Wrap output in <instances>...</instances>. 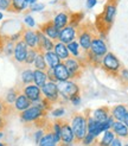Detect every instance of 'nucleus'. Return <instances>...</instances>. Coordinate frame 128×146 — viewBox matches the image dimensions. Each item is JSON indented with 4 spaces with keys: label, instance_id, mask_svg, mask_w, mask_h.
<instances>
[{
    "label": "nucleus",
    "instance_id": "obj_51",
    "mask_svg": "<svg viewBox=\"0 0 128 146\" xmlns=\"http://www.w3.org/2000/svg\"><path fill=\"white\" fill-rule=\"evenodd\" d=\"M123 123L128 127V113H127V115H126V118H125V121H123Z\"/></svg>",
    "mask_w": 128,
    "mask_h": 146
},
{
    "label": "nucleus",
    "instance_id": "obj_32",
    "mask_svg": "<svg viewBox=\"0 0 128 146\" xmlns=\"http://www.w3.org/2000/svg\"><path fill=\"white\" fill-rule=\"evenodd\" d=\"M34 64V68L38 69V70H43V71H46L48 70V64L45 62V58H44V54H39L37 55V57H36V60L33 62Z\"/></svg>",
    "mask_w": 128,
    "mask_h": 146
},
{
    "label": "nucleus",
    "instance_id": "obj_36",
    "mask_svg": "<svg viewBox=\"0 0 128 146\" xmlns=\"http://www.w3.org/2000/svg\"><path fill=\"white\" fill-rule=\"evenodd\" d=\"M37 55H38V50L37 49H30V48H28L27 56H26V60H25V64H27V65L33 64Z\"/></svg>",
    "mask_w": 128,
    "mask_h": 146
},
{
    "label": "nucleus",
    "instance_id": "obj_2",
    "mask_svg": "<svg viewBox=\"0 0 128 146\" xmlns=\"http://www.w3.org/2000/svg\"><path fill=\"white\" fill-rule=\"evenodd\" d=\"M71 128H73L75 140L74 144H80L87 135V116L84 113H74L71 116Z\"/></svg>",
    "mask_w": 128,
    "mask_h": 146
},
{
    "label": "nucleus",
    "instance_id": "obj_4",
    "mask_svg": "<svg viewBox=\"0 0 128 146\" xmlns=\"http://www.w3.org/2000/svg\"><path fill=\"white\" fill-rule=\"evenodd\" d=\"M101 68L112 77H116L119 76L120 70L122 69V64H121L120 60L114 55L113 52H107L102 57V63H101Z\"/></svg>",
    "mask_w": 128,
    "mask_h": 146
},
{
    "label": "nucleus",
    "instance_id": "obj_47",
    "mask_svg": "<svg viewBox=\"0 0 128 146\" xmlns=\"http://www.w3.org/2000/svg\"><path fill=\"white\" fill-rule=\"evenodd\" d=\"M4 45H5V35L0 33V55H1L4 51Z\"/></svg>",
    "mask_w": 128,
    "mask_h": 146
},
{
    "label": "nucleus",
    "instance_id": "obj_18",
    "mask_svg": "<svg viewBox=\"0 0 128 146\" xmlns=\"http://www.w3.org/2000/svg\"><path fill=\"white\" fill-rule=\"evenodd\" d=\"M32 106V102L28 100L24 94L23 92H21L17 100L14 101V104H13V109H14V112H18V113H21V112H24L25 109H27L28 107H31Z\"/></svg>",
    "mask_w": 128,
    "mask_h": 146
},
{
    "label": "nucleus",
    "instance_id": "obj_26",
    "mask_svg": "<svg viewBox=\"0 0 128 146\" xmlns=\"http://www.w3.org/2000/svg\"><path fill=\"white\" fill-rule=\"evenodd\" d=\"M44 58H45V62L48 64L49 68H55L57 67L59 63H62V61L59 60V57L56 55V52L52 50V51H46V52H44Z\"/></svg>",
    "mask_w": 128,
    "mask_h": 146
},
{
    "label": "nucleus",
    "instance_id": "obj_24",
    "mask_svg": "<svg viewBox=\"0 0 128 146\" xmlns=\"http://www.w3.org/2000/svg\"><path fill=\"white\" fill-rule=\"evenodd\" d=\"M33 83L42 88L48 83V76H46V72L43 71V70H38V69H34L33 70Z\"/></svg>",
    "mask_w": 128,
    "mask_h": 146
},
{
    "label": "nucleus",
    "instance_id": "obj_33",
    "mask_svg": "<svg viewBox=\"0 0 128 146\" xmlns=\"http://www.w3.org/2000/svg\"><path fill=\"white\" fill-rule=\"evenodd\" d=\"M114 139H115V133L112 129H108L104 132V135L101 139V141L98 143V146H110Z\"/></svg>",
    "mask_w": 128,
    "mask_h": 146
},
{
    "label": "nucleus",
    "instance_id": "obj_8",
    "mask_svg": "<svg viewBox=\"0 0 128 146\" xmlns=\"http://www.w3.org/2000/svg\"><path fill=\"white\" fill-rule=\"evenodd\" d=\"M89 51L92 55H95L96 57L102 58L107 52H108V49H107V45H106L104 40L100 37V36L95 35L94 37H92L91 45H90Z\"/></svg>",
    "mask_w": 128,
    "mask_h": 146
},
{
    "label": "nucleus",
    "instance_id": "obj_46",
    "mask_svg": "<svg viewBox=\"0 0 128 146\" xmlns=\"http://www.w3.org/2000/svg\"><path fill=\"white\" fill-rule=\"evenodd\" d=\"M7 126V118L5 116H0V131H3Z\"/></svg>",
    "mask_w": 128,
    "mask_h": 146
},
{
    "label": "nucleus",
    "instance_id": "obj_15",
    "mask_svg": "<svg viewBox=\"0 0 128 146\" xmlns=\"http://www.w3.org/2000/svg\"><path fill=\"white\" fill-rule=\"evenodd\" d=\"M43 129H44V135L42 137L40 141L38 143V146H57V141L52 132V122L49 121Z\"/></svg>",
    "mask_w": 128,
    "mask_h": 146
},
{
    "label": "nucleus",
    "instance_id": "obj_53",
    "mask_svg": "<svg viewBox=\"0 0 128 146\" xmlns=\"http://www.w3.org/2000/svg\"><path fill=\"white\" fill-rule=\"evenodd\" d=\"M4 137V133H3V131H0V138H3Z\"/></svg>",
    "mask_w": 128,
    "mask_h": 146
},
{
    "label": "nucleus",
    "instance_id": "obj_20",
    "mask_svg": "<svg viewBox=\"0 0 128 146\" xmlns=\"http://www.w3.org/2000/svg\"><path fill=\"white\" fill-rule=\"evenodd\" d=\"M53 72H55L56 78L58 82H64V81H69L70 80V75L68 72V69H67L65 65H64L63 62L53 68Z\"/></svg>",
    "mask_w": 128,
    "mask_h": 146
},
{
    "label": "nucleus",
    "instance_id": "obj_43",
    "mask_svg": "<svg viewBox=\"0 0 128 146\" xmlns=\"http://www.w3.org/2000/svg\"><path fill=\"white\" fill-rule=\"evenodd\" d=\"M24 23H25L27 26H30V27H33V26L36 25L34 19L30 16V14H27V16H25V18H24Z\"/></svg>",
    "mask_w": 128,
    "mask_h": 146
},
{
    "label": "nucleus",
    "instance_id": "obj_29",
    "mask_svg": "<svg viewBox=\"0 0 128 146\" xmlns=\"http://www.w3.org/2000/svg\"><path fill=\"white\" fill-rule=\"evenodd\" d=\"M84 18V13L83 12H73L69 13V25L73 27H78L81 25L82 20Z\"/></svg>",
    "mask_w": 128,
    "mask_h": 146
},
{
    "label": "nucleus",
    "instance_id": "obj_52",
    "mask_svg": "<svg viewBox=\"0 0 128 146\" xmlns=\"http://www.w3.org/2000/svg\"><path fill=\"white\" fill-rule=\"evenodd\" d=\"M58 146H73V145H69V144H64V143L59 141V143H58Z\"/></svg>",
    "mask_w": 128,
    "mask_h": 146
},
{
    "label": "nucleus",
    "instance_id": "obj_50",
    "mask_svg": "<svg viewBox=\"0 0 128 146\" xmlns=\"http://www.w3.org/2000/svg\"><path fill=\"white\" fill-rule=\"evenodd\" d=\"M36 1H37V0H25V3L30 6V5H33V4H36Z\"/></svg>",
    "mask_w": 128,
    "mask_h": 146
},
{
    "label": "nucleus",
    "instance_id": "obj_13",
    "mask_svg": "<svg viewBox=\"0 0 128 146\" xmlns=\"http://www.w3.org/2000/svg\"><path fill=\"white\" fill-rule=\"evenodd\" d=\"M21 92H23V94H24V95L32 102V104H34V102L39 101V100L43 98V94H42L40 88L36 86L34 83H32V84H27V86L23 87Z\"/></svg>",
    "mask_w": 128,
    "mask_h": 146
},
{
    "label": "nucleus",
    "instance_id": "obj_7",
    "mask_svg": "<svg viewBox=\"0 0 128 146\" xmlns=\"http://www.w3.org/2000/svg\"><path fill=\"white\" fill-rule=\"evenodd\" d=\"M57 88H58L59 96L68 101L71 96L76 95V94H80V87H78L76 82H73V81L57 82Z\"/></svg>",
    "mask_w": 128,
    "mask_h": 146
},
{
    "label": "nucleus",
    "instance_id": "obj_21",
    "mask_svg": "<svg viewBox=\"0 0 128 146\" xmlns=\"http://www.w3.org/2000/svg\"><path fill=\"white\" fill-rule=\"evenodd\" d=\"M55 26L58 29V30H62L65 26L69 25V13L68 12H59L57 13L55 18L52 19Z\"/></svg>",
    "mask_w": 128,
    "mask_h": 146
},
{
    "label": "nucleus",
    "instance_id": "obj_17",
    "mask_svg": "<svg viewBox=\"0 0 128 146\" xmlns=\"http://www.w3.org/2000/svg\"><path fill=\"white\" fill-rule=\"evenodd\" d=\"M77 37V32L76 29L73 26H65L62 30H59V35H58V42L64 43V44H69V43L74 42L75 38Z\"/></svg>",
    "mask_w": 128,
    "mask_h": 146
},
{
    "label": "nucleus",
    "instance_id": "obj_14",
    "mask_svg": "<svg viewBox=\"0 0 128 146\" xmlns=\"http://www.w3.org/2000/svg\"><path fill=\"white\" fill-rule=\"evenodd\" d=\"M75 140L73 128H71L70 122L67 120H62V126H61V140L64 144L73 145Z\"/></svg>",
    "mask_w": 128,
    "mask_h": 146
},
{
    "label": "nucleus",
    "instance_id": "obj_31",
    "mask_svg": "<svg viewBox=\"0 0 128 146\" xmlns=\"http://www.w3.org/2000/svg\"><path fill=\"white\" fill-rule=\"evenodd\" d=\"M14 112L13 106L7 105L5 100L0 98V116H5V118H9V116Z\"/></svg>",
    "mask_w": 128,
    "mask_h": 146
},
{
    "label": "nucleus",
    "instance_id": "obj_42",
    "mask_svg": "<svg viewBox=\"0 0 128 146\" xmlns=\"http://www.w3.org/2000/svg\"><path fill=\"white\" fill-rule=\"evenodd\" d=\"M65 114V109L64 108H56L52 111V116H55V118H62V116Z\"/></svg>",
    "mask_w": 128,
    "mask_h": 146
},
{
    "label": "nucleus",
    "instance_id": "obj_5",
    "mask_svg": "<svg viewBox=\"0 0 128 146\" xmlns=\"http://www.w3.org/2000/svg\"><path fill=\"white\" fill-rule=\"evenodd\" d=\"M46 114H48V112L44 111L43 108L36 106V105H32L31 107L25 109L24 112L19 113V118H20V121L25 123V125H31V123H34L37 120L45 118Z\"/></svg>",
    "mask_w": 128,
    "mask_h": 146
},
{
    "label": "nucleus",
    "instance_id": "obj_11",
    "mask_svg": "<svg viewBox=\"0 0 128 146\" xmlns=\"http://www.w3.org/2000/svg\"><path fill=\"white\" fill-rule=\"evenodd\" d=\"M28 46L25 44L23 40H18L14 45V51H13V60L19 64H25V60L27 56Z\"/></svg>",
    "mask_w": 128,
    "mask_h": 146
},
{
    "label": "nucleus",
    "instance_id": "obj_9",
    "mask_svg": "<svg viewBox=\"0 0 128 146\" xmlns=\"http://www.w3.org/2000/svg\"><path fill=\"white\" fill-rule=\"evenodd\" d=\"M43 96L45 99H48L51 104H56L59 100V93H58V88H57V83L53 82H48L44 87L40 88Z\"/></svg>",
    "mask_w": 128,
    "mask_h": 146
},
{
    "label": "nucleus",
    "instance_id": "obj_3",
    "mask_svg": "<svg viewBox=\"0 0 128 146\" xmlns=\"http://www.w3.org/2000/svg\"><path fill=\"white\" fill-rule=\"evenodd\" d=\"M78 44L82 48L83 52H87L90 49L92 37L95 36V26H92L90 21H87L84 24H81L78 27H76Z\"/></svg>",
    "mask_w": 128,
    "mask_h": 146
},
{
    "label": "nucleus",
    "instance_id": "obj_22",
    "mask_svg": "<svg viewBox=\"0 0 128 146\" xmlns=\"http://www.w3.org/2000/svg\"><path fill=\"white\" fill-rule=\"evenodd\" d=\"M53 51L56 52V55L59 57L61 61H65V60H68V58L70 57V52H69V50L67 48V44H64V43L56 42Z\"/></svg>",
    "mask_w": 128,
    "mask_h": 146
},
{
    "label": "nucleus",
    "instance_id": "obj_35",
    "mask_svg": "<svg viewBox=\"0 0 128 146\" xmlns=\"http://www.w3.org/2000/svg\"><path fill=\"white\" fill-rule=\"evenodd\" d=\"M14 45H16V43H13L11 40L7 39L6 37V35H5V45H4V51H3V54L6 55V56H13V51H14Z\"/></svg>",
    "mask_w": 128,
    "mask_h": 146
},
{
    "label": "nucleus",
    "instance_id": "obj_12",
    "mask_svg": "<svg viewBox=\"0 0 128 146\" xmlns=\"http://www.w3.org/2000/svg\"><path fill=\"white\" fill-rule=\"evenodd\" d=\"M21 40L30 49H37L38 46L37 31H33L31 29H27L25 25H23V37H21Z\"/></svg>",
    "mask_w": 128,
    "mask_h": 146
},
{
    "label": "nucleus",
    "instance_id": "obj_45",
    "mask_svg": "<svg viewBox=\"0 0 128 146\" xmlns=\"http://www.w3.org/2000/svg\"><path fill=\"white\" fill-rule=\"evenodd\" d=\"M43 135H44V129H43V128L38 129L37 132L34 133V141L38 144V143L40 141V139H42V137H43Z\"/></svg>",
    "mask_w": 128,
    "mask_h": 146
},
{
    "label": "nucleus",
    "instance_id": "obj_27",
    "mask_svg": "<svg viewBox=\"0 0 128 146\" xmlns=\"http://www.w3.org/2000/svg\"><path fill=\"white\" fill-rule=\"evenodd\" d=\"M112 131L117 137H121V138H127L128 137V127L125 125L123 122L114 121L113 126H112Z\"/></svg>",
    "mask_w": 128,
    "mask_h": 146
},
{
    "label": "nucleus",
    "instance_id": "obj_41",
    "mask_svg": "<svg viewBox=\"0 0 128 146\" xmlns=\"http://www.w3.org/2000/svg\"><path fill=\"white\" fill-rule=\"evenodd\" d=\"M11 3H12V0H0V10L9 12V9H10V6H11Z\"/></svg>",
    "mask_w": 128,
    "mask_h": 146
},
{
    "label": "nucleus",
    "instance_id": "obj_48",
    "mask_svg": "<svg viewBox=\"0 0 128 146\" xmlns=\"http://www.w3.org/2000/svg\"><path fill=\"white\" fill-rule=\"evenodd\" d=\"M97 4V0H87V7L88 9H92Z\"/></svg>",
    "mask_w": 128,
    "mask_h": 146
},
{
    "label": "nucleus",
    "instance_id": "obj_19",
    "mask_svg": "<svg viewBox=\"0 0 128 146\" xmlns=\"http://www.w3.org/2000/svg\"><path fill=\"white\" fill-rule=\"evenodd\" d=\"M128 113V109L125 105H117V106H114L110 109V115L114 118V120L120 121V122H123L125 118Z\"/></svg>",
    "mask_w": 128,
    "mask_h": 146
},
{
    "label": "nucleus",
    "instance_id": "obj_37",
    "mask_svg": "<svg viewBox=\"0 0 128 146\" xmlns=\"http://www.w3.org/2000/svg\"><path fill=\"white\" fill-rule=\"evenodd\" d=\"M117 78H119L122 83L128 84V69L122 67V69H121V70H120V72H119Z\"/></svg>",
    "mask_w": 128,
    "mask_h": 146
},
{
    "label": "nucleus",
    "instance_id": "obj_40",
    "mask_svg": "<svg viewBox=\"0 0 128 146\" xmlns=\"http://www.w3.org/2000/svg\"><path fill=\"white\" fill-rule=\"evenodd\" d=\"M45 72H46V76H48V81L49 82H53V83L58 82V81H57V78H56V75H55L52 68H48V70Z\"/></svg>",
    "mask_w": 128,
    "mask_h": 146
},
{
    "label": "nucleus",
    "instance_id": "obj_28",
    "mask_svg": "<svg viewBox=\"0 0 128 146\" xmlns=\"http://www.w3.org/2000/svg\"><path fill=\"white\" fill-rule=\"evenodd\" d=\"M28 7V5L25 3V0H12L11 3V6L9 9V12H12V13H20L25 11Z\"/></svg>",
    "mask_w": 128,
    "mask_h": 146
},
{
    "label": "nucleus",
    "instance_id": "obj_6",
    "mask_svg": "<svg viewBox=\"0 0 128 146\" xmlns=\"http://www.w3.org/2000/svg\"><path fill=\"white\" fill-rule=\"evenodd\" d=\"M63 63L68 69V72L70 75V80H73V81L80 80L82 77V74H83V69L87 67L80 58H76L73 56H70L68 60H65Z\"/></svg>",
    "mask_w": 128,
    "mask_h": 146
},
{
    "label": "nucleus",
    "instance_id": "obj_23",
    "mask_svg": "<svg viewBox=\"0 0 128 146\" xmlns=\"http://www.w3.org/2000/svg\"><path fill=\"white\" fill-rule=\"evenodd\" d=\"M110 116V109L107 107V106H103V107H100L97 109H95L94 113H92V118H94L96 121L98 122H103L106 121Z\"/></svg>",
    "mask_w": 128,
    "mask_h": 146
},
{
    "label": "nucleus",
    "instance_id": "obj_10",
    "mask_svg": "<svg viewBox=\"0 0 128 146\" xmlns=\"http://www.w3.org/2000/svg\"><path fill=\"white\" fill-rule=\"evenodd\" d=\"M38 30L40 32H43L48 38H50L51 40H53L55 43L58 42V35H59V30L55 26L52 19L51 20H48L45 23H43L38 26Z\"/></svg>",
    "mask_w": 128,
    "mask_h": 146
},
{
    "label": "nucleus",
    "instance_id": "obj_49",
    "mask_svg": "<svg viewBox=\"0 0 128 146\" xmlns=\"http://www.w3.org/2000/svg\"><path fill=\"white\" fill-rule=\"evenodd\" d=\"M110 146H122V143H121L119 138H115V139L113 140V143L110 144Z\"/></svg>",
    "mask_w": 128,
    "mask_h": 146
},
{
    "label": "nucleus",
    "instance_id": "obj_16",
    "mask_svg": "<svg viewBox=\"0 0 128 146\" xmlns=\"http://www.w3.org/2000/svg\"><path fill=\"white\" fill-rule=\"evenodd\" d=\"M36 31H37V35H38V46H37L38 52L44 54L46 51H52L55 48V42L48 38L46 36L43 32H40L39 30H36Z\"/></svg>",
    "mask_w": 128,
    "mask_h": 146
},
{
    "label": "nucleus",
    "instance_id": "obj_38",
    "mask_svg": "<svg viewBox=\"0 0 128 146\" xmlns=\"http://www.w3.org/2000/svg\"><path fill=\"white\" fill-rule=\"evenodd\" d=\"M95 141H96V137L94 134H91V133H87V135L84 137V139L82 141V144L84 145H95Z\"/></svg>",
    "mask_w": 128,
    "mask_h": 146
},
{
    "label": "nucleus",
    "instance_id": "obj_56",
    "mask_svg": "<svg viewBox=\"0 0 128 146\" xmlns=\"http://www.w3.org/2000/svg\"><path fill=\"white\" fill-rule=\"evenodd\" d=\"M125 146H128V144H126V145H125Z\"/></svg>",
    "mask_w": 128,
    "mask_h": 146
},
{
    "label": "nucleus",
    "instance_id": "obj_54",
    "mask_svg": "<svg viewBox=\"0 0 128 146\" xmlns=\"http://www.w3.org/2000/svg\"><path fill=\"white\" fill-rule=\"evenodd\" d=\"M3 17H4V14H3L1 12H0V20H1V19H3Z\"/></svg>",
    "mask_w": 128,
    "mask_h": 146
},
{
    "label": "nucleus",
    "instance_id": "obj_44",
    "mask_svg": "<svg viewBox=\"0 0 128 146\" xmlns=\"http://www.w3.org/2000/svg\"><path fill=\"white\" fill-rule=\"evenodd\" d=\"M69 101H70L73 105H75V106L80 105V104H81V95H80V94H76V95L71 96V98L69 99Z\"/></svg>",
    "mask_w": 128,
    "mask_h": 146
},
{
    "label": "nucleus",
    "instance_id": "obj_34",
    "mask_svg": "<svg viewBox=\"0 0 128 146\" xmlns=\"http://www.w3.org/2000/svg\"><path fill=\"white\" fill-rule=\"evenodd\" d=\"M67 48L69 50V52H70V56H73V57H81V52H80V44H78V42L74 40V42H71L69 43V44H67Z\"/></svg>",
    "mask_w": 128,
    "mask_h": 146
},
{
    "label": "nucleus",
    "instance_id": "obj_57",
    "mask_svg": "<svg viewBox=\"0 0 128 146\" xmlns=\"http://www.w3.org/2000/svg\"><path fill=\"white\" fill-rule=\"evenodd\" d=\"M117 1H120V0H117Z\"/></svg>",
    "mask_w": 128,
    "mask_h": 146
},
{
    "label": "nucleus",
    "instance_id": "obj_30",
    "mask_svg": "<svg viewBox=\"0 0 128 146\" xmlns=\"http://www.w3.org/2000/svg\"><path fill=\"white\" fill-rule=\"evenodd\" d=\"M32 83H33V70L32 69L23 70L20 76V86L25 87L27 84H32Z\"/></svg>",
    "mask_w": 128,
    "mask_h": 146
},
{
    "label": "nucleus",
    "instance_id": "obj_25",
    "mask_svg": "<svg viewBox=\"0 0 128 146\" xmlns=\"http://www.w3.org/2000/svg\"><path fill=\"white\" fill-rule=\"evenodd\" d=\"M21 89H23V87L21 86H17V87H14V88H11L9 92L6 93V96H5V102L7 105H10V106H13L14 104V101L17 100L18 95L21 93Z\"/></svg>",
    "mask_w": 128,
    "mask_h": 146
},
{
    "label": "nucleus",
    "instance_id": "obj_1",
    "mask_svg": "<svg viewBox=\"0 0 128 146\" xmlns=\"http://www.w3.org/2000/svg\"><path fill=\"white\" fill-rule=\"evenodd\" d=\"M117 3H119L117 0H107L102 13H100L96 16L94 26H95V30L100 33V37H101V36L104 37L112 29V25L114 23L115 16H116Z\"/></svg>",
    "mask_w": 128,
    "mask_h": 146
},
{
    "label": "nucleus",
    "instance_id": "obj_55",
    "mask_svg": "<svg viewBox=\"0 0 128 146\" xmlns=\"http://www.w3.org/2000/svg\"><path fill=\"white\" fill-rule=\"evenodd\" d=\"M0 146H6L5 144H3V143H0Z\"/></svg>",
    "mask_w": 128,
    "mask_h": 146
},
{
    "label": "nucleus",
    "instance_id": "obj_39",
    "mask_svg": "<svg viewBox=\"0 0 128 146\" xmlns=\"http://www.w3.org/2000/svg\"><path fill=\"white\" fill-rule=\"evenodd\" d=\"M45 9V5L44 4H39V3H36L33 5H30L28 7V11L27 12H40Z\"/></svg>",
    "mask_w": 128,
    "mask_h": 146
}]
</instances>
